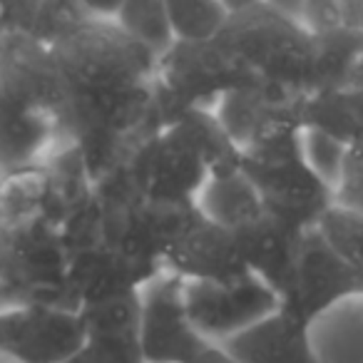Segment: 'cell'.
<instances>
[{
	"label": "cell",
	"mask_w": 363,
	"mask_h": 363,
	"mask_svg": "<svg viewBox=\"0 0 363 363\" xmlns=\"http://www.w3.org/2000/svg\"><path fill=\"white\" fill-rule=\"evenodd\" d=\"M87 18H100V21H115L125 0H77Z\"/></svg>",
	"instance_id": "28"
},
{
	"label": "cell",
	"mask_w": 363,
	"mask_h": 363,
	"mask_svg": "<svg viewBox=\"0 0 363 363\" xmlns=\"http://www.w3.org/2000/svg\"><path fill=\"white\" fill-rule=\"evenodd\" d=\"M100 232L112 247L164 267V254L199 214L197 204H164L137 192L122 167L95 182Z\"/></svg>",
	"instance_id": "5"
},
{
	"label": "cell",
	"mask_w": 363,
	"mask_h": 363,
	"mask_svg": "<svg viewBox=\"0 0 363 363\" xmlns=\"http://www.w3.org/2000/svg\"><path fill=\"white\" fill-rule=\"evenodd\" d=\"M348 298H363L361 274L328 242L321 227L306 229L298 239L291 286L279 308L311 328L318 316Z\"/></svg>",
	"instance_id": "9"
},
{
	"label": "cell",
	"mask_w": 363,
	"mask_h": 363,
	"mask_svg": "<svg viewBox=\"0 0 363 363\" xmlns=\"http://www.w3.org/2000/svg\"><path fill=\"white\" fill-rule=\"evenodd\" d=\"M242 244L249 272L262 279L279 298L289 291L296 264V249L301 234L286 229L281 222L269 217L267 212L254 222L234 229Z\"/></svg>",
	"instance_id": "18"
},
{
	"label": "cell",
	"mask_w": 363,
	"mask_h": 363,
	"mask_svg": "<svg viewBox=\"0 0 363 363\" xmlns=\"http://www.w3.org/2000/svg\"><path fill=\"white\" fill-rule=\"evenodd\" d=\"M164 269L184 281L237 284L254 277L237 232L209 219L202 209L164 254Z\"/></svg>",
	"instance_id": "14"
},
{
	"label": "cell",
	"mask_w": 363,
	"mask_h": 363,
	"mask_svg": "<svg viewBox=\"0 0 363 363\" xmlns=\"http://www.w3.org/2000/svg\"><path fill=\"white\" fill-rule=\"evenodd\" d=\"M85 343L80 311L23 303L0 311V356L16 363H65Z\"/></svg>",
	"instance_id": "12"
},
{
	"label": "cell",
	"mask_w": 363,
	"mask_h": 363,
	"mask_svg": "<svg viewBox=\"0 0 363 363\" xmlns=\"http://www.w3.org/2000/svg\"><path fill=\"white\" fill-rule=\"evenodd\" d=\"M321 232L363 279V214L331 207L318 222Z\"/></svg>",
	"instance_id": "24"
},
{
	"label": "cell",
	"mask_w": 363,
	"mask_h": 363,
	"mask_svg": "<svg viewBox=\"0 0 363 363\" xmlns=\"http://www.w3.org/2000/svg\"><path fill=\"white\" fill-rule=\"evenodd\" d=\"M115 23L132 40L142 43L155 57L164 55L174 45L167 0H125Z\"/></svg>",
	"instance_id": "22"
},
{
	"label": "cell",
	"mask_w": 363,
	"mask_h": 363,
	"mask_svg": "<svg viewBox=\"0 0 363 363\" xmlns=\"http://www.w3.org/2000/svg\"><path fill=\"white\" fill-rule=\"evenodd\" d=\"M192 363H239V361L229 356V353L224 351L222 346H217V343H214V346L209 348L207 353H202V356H199L197 361H192Z\"/></svg>",
	"instance_id": "31"
},
{
	"label": "cell",
	"mask_w": 363,
	"mask_h": 363,
	"mask_svg": "<svg viewBox=\"0 0 363 363\" xmlns=\"http://www.w3.org/2000/svg\"><path fill=\"white\" fill-rule=\"evenodd\" d=\"M224 6H227V11L232 13H242V11H249V8L259 6V3H264V0H222Z\"/></svg>",
	"instance_id": "32"
},
{
	"label": "cell",
	"mask_w": 363,
	"mask_h": 363,
	"mask_svg": "<svg viewBox=\"0 0 363 363\" xmlns=\"http://www.w3.org/2000/svg\"><path fill=\"white\" fill-rule=\"evenodd\" d=\"M48 0H0V35L26 33L38 40Z\"/></svg>",
	"instance_id": "26"
},
{
	"label": "cell",
	"mask_w": 363,
	"mask_h": 363,
	"mask_svg": "<svg viewBox=\"0 0 363 363\" xmlns=\"http://www.w3.org/2000/svg\"><path fill=\"white\" fill-rule=\"evenodd\" d=\"M50 140H57L50 125L26 115L0 90V172L40 160Z\"/></svg>",
	"instance_id": "20"
},
{
	"label": "cell",
	"mask_w": 363,
	"mask_h": 363,
	"mask_svg": "<svg viewBox=\"0 0 363 363\" xmlns=\"http://www.w3.org/2000/svg\"><path fill=\"white\" fill-rule=\"evenodd\" d=\"M257 87L239 60L214 38L174 43L155 67V120L167 125L189 110H214L224 95Z\"/></svg>",
	"instance_id": "4"
},
{
	"label": "cell",
	"mask_w": 363,
	"mask_h": 363,
	"mask_svg": "<svg viewBox=\"0 0 363 363\" xmlns=\"http://www.w3.org/2000/svg\"><path fill=\"white\" fill-rule=\"evenodd\" d=\"M85 343L65 363H145L140 346V294L82 308Z\"/></svg>",
	"instance_id": "16"
},
{
	"label": "cell",
	"mask_w": 363,
	"mask_h": 363,
	"mask_svg": "<svg viewBox=\"0 0 363 363\" xmlns=\"http://www.w3.org/2000/svg\"><path fill=\"white\" fill-rule=\"evenodd\" d=\"M239 363H326L311 343V328L277 308L272 316L217 343Z\"/></svg>",
	"instance_id": "17"
},
{
	"label": "cell",
	"mask_w": 363,
	"mask_h": 363,
	"mask_svg": "<svg viewBox=\"0 0 363 363\" xmlns=\"http://www.w3.org/2000/svg\"><path fill=\"white\" fill-rule=\"evenodd\" d=\"M306 92L286 87H249L224 95L214 115L244 150L301 130V105Z\"/></svg>",
	"instance_id": "15"
},
{
	"label": "cell",
	"mask_w": 363,
	"mask_h": 363,
	"mask_svg": "<svg viewBox=\"0 0 363 363\" xmlns=\"http://www.w3.org/2000/svg\"><path fill=\"white\" fill-rule=\"evenodd\" d=\"M65 229L55 222H30L0 229V303H48L72 308L67 298ZM75 311V308H72Z\"/></svg>",
	"instance_id": "7"
},
{
	"label": "cell",
	"mask_w": 363,
	"mask_h": 363,
	"mask_svg": "<svg viewBox=\"0 0 363 363\" xmlns=\"http://www.w3.org/2000/svg\"><path fill=\"white\" fill-rule=\"evenodd\" d=\"M269 8H274V11H279L281 16L291 18V21H301V13L303 8H306L308 0H264Z\"/></svg>",
	"instance_id": "30"
},
{
	"label": "cell",
	"mask_w": 363,
	"mask_h": 363,
	"mask_svg": "<svg viewBox=\"0 0 363 363\" xmlns=\"http://www.w3.org/2000/svg\"><path fill=\"white\" fill-rule=\"evenodd\" d=\"M197 204L209 219L232 229L244 227L264 214L262 199L242 169L232 177L209 182L204 192L199 194Z\"/></svg>",
	"instance_id": "21"
},
{
	"label": "cell",
	"mask_w": 363,
	"mask_h": 363,
	"mask_svg": "<svg viewBox=\"0 0 363 363\" xmlns=\"http://www.w3.org/2000/svg\"><path fill=\"white\" fill-rule=\"evenodd\" d=\"M187 313L207 341H227L229 336L272 316L281 298L257 277L237 284L184 281Z\"/></svg>",
	"instance_id": "13"
},
{
	"label": "cell",
	"mask_w": 363,
	"mask_h": 363,
	"mask_svg": "<svg viewBox=\"0 0 363 363\" xmlns=\"http://www.w3.org/2000/svg\"><path fill=\"white\" fill-rule=\"evenodd\" d=\"M257 87L311 92L316 82V38L267 3L234 13L217 38Z\"/></svg>",
	"instance_id": "3"
},
{
	"label": "cell",
	"mask_w": 363,
	"mask_h": 363,
	"mask_svg": "<svg viewBox=\"0 0 363 363\" xmlns=\"http://www.w3.org/2000/svg\"><path fill=\"white\" fill-rule=\"evenodd\" d=\"M140 346L145 363H192L214 346L189 318L184 279L167 269L140 291Z\"/></svg>",
	"instance_id": "11"
},
{
	"label": "cell",
	"mask_w": 363,
	"mask_h": 363,
	"mask_svg": "<svg viewBox=\"0 0 363 363\" xmlns=\"http://www.w3.org/2000/svg\"><path fill=\"white\" fill-rule=\"evenodd\" d=\"M303 137L291 132L242 152V172L257 189L264 212L296 234L318 227L336 204L333 184L306 155Z\"/></svg>",
	"instance_id": "2"
},
{
	"label": "cell",
	"mask_w": 363,
	"mask_h": 363,
	"mask_svg": "<svg viewBox=\"0 0 363 363\" xmlns=\"http://www.w3.org/2000/svg\"><path fill=\"white\" fill-rule=\"evenodd\" d=\"M122 169L137 192L164 204H197L212 182L202 142L184 115L147 137Z\"/></svg>",
	"instance_id": "8"
},
{
	"label": "cell",
	"mask_w": 363,
	"mask_h": 363,
	"mask_svg": "<svg viewBox=\"0 0 363 363\" xmlns=\"http://www.w3.org/2000/svg\"><path fill=\"white\" fill-rule=\"evenodd\" d=\"M298 23H301L311 35L333 30V28L343 26L341 3H338V0H308Z\"/></svg>",
	"instance_id": "27"
},
{
	"label": "cell",
	"mask_w": 363,
	"mask_h": 363,
	"mask_svg": "<svg viewBox=\"0 0 363 363\" xmlns=\"http://www.w3.org/2000/svg\"><path fill=\"white\" fill-rule=\"evenodd\" d=\"M333 207L363 214V142L343 147L333 179Z\"/></svg>",
	"instance_id": "25"
},
{
	"label": "cell",
	"mask_w": 363,
	"mask_h": 363,
	"mask_svg": "<svg viewBox=\"0 0 363 363\" xmlns=\"http://www.w3.org/2000/svg\"><path fill=\"white\" fill-rule=\"evenodd\" d=\"M65 242L70 254L67 298L75 311L140 294L164 272L162 264L132 257L102 237L95 197L65 227Z\"/></svg>",
	"instance_id": "6"
},
{
	"label": "cell",
	"mask_w": 363,
	"mask_h": 363,
	"mask_svg": "<svg viewBox=\"0 0 363 363\" xmlns=\"http://www.w3.org/2000/svg\"><path fill=\"white\" fill-rule=\"evenodd\" d=\"M174 43H207L219 38L232 13L222 0H167Z\"/></svg>",
	"instance_id": "23"
},
{
	"label": "cell",
	"mask_w": 363,
	"mask_h": 363,
	"mask_svg": "<svg viewBox=\"0 0 363 363\" xmlns=\"http://www.w3.org/2000/svg\"><path fill=\"white\" fill-rule=\"evenodd\" d=\"M0 90L26 115L50 125L62 140L67 92L50 45L26 33L0 35Z\"/></svg>",
	"instance_id": "10"
},
{
	"label": "cell",
	"mask_w": 363,
	"mask_h": 363,
	"mask_svg": "<svg viewBox=\"0 0 363 363\" xmlns=\"http://www.w3.org/2000/svg\"><path fill=\"white\" fill-rule=\"evenodd\" d=\"M67 107L102 102L155 82L157 57L115 21L85 18L50 45Z\"/></svg>",
	"instance_id": "1"
},
{
	"label": "cell",
	"mask_w": 363,
	"mask_h": 363,
	"mask_svg": "<svg viewBox=\"0 0 363 363\" xmlns=\"http://www.w3.org/2000/svg\"><path fill=\"white\" fill-rule=\"evenodd\" d=\"M341 3V21L363 43V0H338Z\"/></svg>",
	"instance_id": "29"
},
{
	"label": "cell",
	"mask_w": 363,
	"mask_h": 363,
	"mask_svg": "<svg viewBox=\"0 0 363 363\" xmlns=\"http://www.w3.org/2000/svg\"><path fill=\"white\" fill-rule=\"evenodd\" d=\"M301 130L318 135L338 147L363 142V85L306 92L301 105Z\"/></svg>",
	"instance_id": "19"
}]
</instances>
